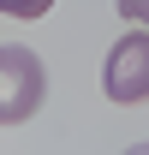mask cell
<instances>
[{"mask_svg":"<svg viewBox=\"0 0 149 155\" xmlns=\"http://www.w3.org/2000/svg\"><path fill=\"white\" fill-rule=\"evenodd\" d=\"M48 96V72L30 48H0V125H24Z\"/></svg>","mask_w":149,"mask_h":155,"instance_id":"obj_1","label":"cell"},{"mask_svg":"<svg viewBox=\"0 0 149 155\" xmlns=\"http://www.w3.org/2000/svg\"><path fill=\"white\" fill-rule=\"evenodd\" d=\"M101 90H108V101H119V107L149 101V30H143V24H137V30H125V36L108 48Z\"/></svg>","mask_w":149,"mask_h":155,"instance_id":"obj_2","label":"cell"},{"mask_svg":"<svg viewBox=\"0 0 149 155\" xmlns=\"http://www.w3.org/2000/svg\"><path fill=\"white\" fill-rule=\"evenodd\" d=\"M48 6H54V0H0V12H6V18H42Z\"/></svg>","mask_w":149,"mask_h":155,"instance_id":"obj_3","label":"cell"},{"mask_svg":"<svg viewBox=\"0 0 149 155\" xmlns=\"http://www.w3.org/2000/svg\"><path fill=\"white\" fill-rule=\"evenodd\" d=\"M119 12H125L131 24H143V30H149V0H119Z\"/></svg>","mask_w":149,"mask_h":155,"instance_id":"obj_4","label":"cell"}]
</instances>
